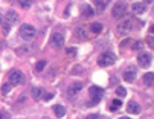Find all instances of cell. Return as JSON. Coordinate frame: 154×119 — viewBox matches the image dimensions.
I'll use <instances>...</instances> for the list:
<instances>
[{
    "mask_svg": "<svg viewBox=\"0 0 154 119\" xmlns=\"http://www.w3.org/2000/svg\"><path fill=\"white\" fill-rule=\"evenodd\" d=\"M133 26H134V20H133V18H125L124 21L119 23L116 29H118V34L127 35V34H130L131 29H133Z\"/></svg>",
    "mask_w": 154,
    "mask_h": 119,
    "instance_id": "5",
    "label": "cell"
},
{
    "mask_svg": "<svg viewBox=\"0 0 154 119\" xmlns=\"http://www.w3.org/2000/svg\"><path fill=\"white\" fill-rule=\"evenodd\" d=\"M2 21H3V15L0 14V25H2Z\"/></svg>",
    "mask_w": 154,
    "mask_h": 119,
    "instance_id": "36",
    "label": "cell"
},
{
    "mask_svg": "<svg viewBox=\"0 0 154 119\" xmlns=\"http://www.w3.org/2000/svg\"><path fill=\"white\" fill-rule=\"evenodd\" d=\"M11 89H12V86H11L9 83H5L3 87H2V93H3V95H8V93L11 92Z\"/></svg>",
    "mask_w": 154,
    "mask_h": 119,
    "instance_id": "26",
    "label": "cell"
},
{
    "mask_svg": "<svg viewBox=\"0 0 154 119\" xmlns=\"http://www.w3.org/2000/svg\"><path fill=\"white\" fill-rule=\"evenodd\" d=\"M9 29H11L9 25H5V26H3V31H5V32H9Z\"/></svg>",
    "mask_w": 154,
    "mask_h": 119,
    "instance_id": "35",
    "label": "cell"
},
{
    "mask_svg": "<svg viewBox=\"0 0 154 119\" xmlns=\"http://www.w3.org/2000/svg\"><path fill=\"white\" fill-rule=\"evenodd\" d=\"M146 43L149 44V47H154V43H152V37H151V34L148 35V38H146Z\"/></svg>",
    "mask_w": 154,
    "mask_h": 119,
    "instance_id": "31",
    "label": "cell"
},
{
    "mask_svg": "<svg viewBox=\"0 0 154 119\" xmlns=\"http://www.w3.org/2000/svg\"><path fill=\"white\" fill-rule=\"evenodd\" d=\"M43 119H51V117H48V116H45V117H43Z\"/></svg>",
    "mask_w": 154,
    "mask_h": 119,
    "instance_id": "38",
    "label": "cell"
},
{
    "mask_svg": "<svg viewBox=\"0 0 154 119\" xmlns=\"http://www.w3.org/2000/svg\"><path fill=\"white\" fill-rule=\"evenodd\" d=\"M66 54L70 55V57H76V49L75 47H67V49H66Z\"/></svg>",
    "mask_w": 154,
    "mask_h": 119,
    "instance_id": "27",
    "label": "cell"
},
{
    "mask_svg": "<svg viewBox=\"0 0 154 119\" xmlns=\"http://www.w3.org/2000/svg\"><path fill=\"white\" fill-rule=\"evenodd\" d=\"M82 72H84V69H82V66H73V69H72V75H82Z\"/></svg>",
    "mask_w": 154,
    "mask_h": 119,
    "instance_id": "24",
    "label": "cell"
},
{
    "mask_svg": "<svg viewBox=\"0 0 154 119\" xmlns=\"http://www.w3.org/2000/svg\"><path fill=\"white\" fill-rule=\"evenodd\" d=\"M142 47H143V41H140V40H139V41H136V43H134V46H133V51H140Z\"/></svg>",
    "mask_w": 154,
    "mask_h": 119,
    "instance_id": "28",
    "label": "cell"
},
{
    "mask_svg": "<svg viewBox=\"0 0 154 119\" xmlns=\"http://www.w3.org/2000/svg\"><path fill=\"white\" fill-rule=\"evenodd\" d=\"M130 43H131V40H130V38H125V40H122V41H121V44H119V46H121V47H127Z\"/></svg>",
    "mask_w": 154,
    "mask_h": 119,
    "instance_id": "30",
    "label": "cell"
},
{
    "mask_svg": "<svg viewBox=\"0 0 154 119\" xmlns=\"http://www.w3.org/2000/svg\"><path fill=\"white\" fill-rule=\"evenodd\" d=\"M143 83H145L146 87H151V86L154 84V74H152V72H146V74L143 75Z\"/></svg>",
    "mask_w": 154,
    "mask_h": 119,
    "instance_id": "17",
    "label": "cell"
},
{
    "mask_svg": "<svg viewBox=\"0 0 154 119\" xmlns=\"http://www.w3.org/2000/svg\"><path fill=\"white\" fill-rule=\"evenodd\" d=\"M121 107H122V101H121V99H118V98H116V99H113V101H112V104H110V110H112V111H116V110H119Z\"/></svg>",
    "mask_w": 154,
    "mask_h": 119,
    "instance_id": "20",
    "label": "cell"
},
{
    "mask_svg": "<svg viewBox=\"0 0 154 119\" xmlns=\"http://www.w3.org/2000/svg\"><path fill=\"white\" fill-rule=\"evenodd\" d=\"M46 60H41V61H38L37 64H35V70H37V72H43V69H45L46 67Z\"/></svg>",
    "mask_w": 154,
    "mask_h": 119,
    "instance_id": "23",
    "label": "cell"
},
{
    "mask_svg": "<svg viewBox=\"0 0 154 119\" xmlns=\"http://www.w3.org/2000/svg\"><path fill=\"white\" fill-rule=\"evenodd\" d=\"M18 5H20L21 8H25V9H28V8H31V6H32V3H31V2H18Z\"/></svg>",
    "mask_w": 154,
    "mask_h": 119,
    "instance_id": "29",
    "label": "cell"
},
{
    "mask_svg": "<svg viewBox=\"0 0 154 119\" xmlns=\"http://www.w3.org/2000/svg\"><path fill=\"white\" fill-rule=\"evenodd\" d=\"M75 37H76L78 40H87V37H89V34H87V29H85L84 26L76 28V31H75Z\"/></svg>",
    "mask_w": 154,
    "mask_h": 119,
    "instance_id": "16",
    "label": "cell"
},
{
    "mask_svg": "<svg viewBox=\"0 0 154 119\" xmlns=\"http://www.w3.org/2000/svg\"><path fill=\"white\" fill-rule=\"evenodd\" d=\"M119 119H130V117H127V116H122V117H119Z\"/></svg>",
    "mask_w": 154,
    "mask_h": 119,
    "instance_id": "37",
    "label": "cell"
},
{
    "mask_svg": "<svg viewBox=\"0 0 154 119\" xmlns=\"http://www.w3.org/2000/svg\"><path fill=\"white\" fill-rule=\"evenodd\" d=\"M124 80L127 83H133L136 80V69L134 67H130L127 72H124Z\"/></svg>",
    "mask_w": 154,
    "mask_h": 119,
    "instance_id": "14",
    "label": "cell"
},
{
    "mask_svg": "<svg viewBox=\"0 0 154 119\" xmlns=\"http://www.w3.org/2000/svg\"><path fill=\"white\" fill-rule=\"evenodd\" d=\"M127 111L130 114H139L140 113V105L136 102V101H130L127 104Z\"/></svg>",
    "mask_w": 154,
    "mask_h": 119,
    "instance_id": "12",
    "label": "cell"
},
{
    "mask_svg": "<svg viewBox=\"0 0 154 119\" xmlns=\"http://www.w3.org/2000/svg\"><path fill=\"white\" fill-rule=\"evenodd\" d=\"M116 95L119 98H124V96H127V90H125V87H122V86H118L116 87Z\"/></svg>",
    "mask_w": 154,
    "mask_h": 119,
    "instance_id": "22",
    "label": "cell"
},
{
    "mask_svg": "<svg viewBox=\"0 0 154 119\" xmlns=\"http://www.w3.org/2000/svg\"><path fill=\"white\" fill-rule=\"evenodd\" d=\"M5 18H6V21H8V25L11 26V25H15V23L20 20V17H18V14L14 11V9H9L8 12H6V15H5Z\"/></svg>",
    "mask_w": 154,
    "mask_h": 119,
    "instance_id": "11",
    "label": "cell"
},
{
    "mask_svg": "<svg viewBox=\"0 0 154 119\" xmlns=\"http://www.w3.org/2000/svg\"><path fill=\"white\" fill-rule=\"evenodd\" d=\"M31 95H32V98H34L35 101H40V99L43 98V95H45V90H43L41 87H32Z\"/></svg>",
    "mask_w": 154,
    "mask_h": 119,
    "instance_id": "15",
    "label": "cell"
},
{
    "mask_svg": "<svg viewBox=\"0 0 154 119\" xmlns=\"http://www.w3.org/2000/svg\"><path fill=\"white\" fill-rule=\"evenodd\" d=\"M81 11H82V14H84L85 17H92V15L95 14V11H93V9H92V6H89V5H84Z\"/></svg>",
    "mask_w": 154,
    "mask_h": 119,
    "instance_id": "21",
    "label": "cell"
},
{
    "mask_svg": "<svg viewBox=\"0 0 154 119\" xmlns=\"http://www.w3.org/2000/svg\"><path fill=\"white\" fill-rule=\"evenodd\" d=\"M52 98H54V93H48L46 96H45V101H51Z\"/></svg>",
    "mask_w": 154,
    "mask_h": 119,
    "instance_id": "33",
    "label": "cell"
},
{
    "mask_svg": "<svg viewBox=\"0 0 154 119\" xmlns=\"http://www.w3.org/2000/svg\"><path fill=\"white\" fill-rule=\"evenodd\" d=\"M102 29H104V26H102V23H99V21H93L92 26H90V31L93 34H101Z\"/></svg>",
    "mask_w": 154,
    "mask_h": 119,
    "instance_id": "19",
    "label": "cell"
},
{
    "mask_svg": "<svg viewBox=\"0 0 154 119\" xmlns=\"http://www.w3.org/2000/svg\"><path fill=\"white\" fill-rule=\"evenodd\" d=\"M85 119H99V114H96V113H93V114H89Z\"/></svg>",
    "mask_w": 154,
    "mask_h": 119,
    "instance_id": "32",
    "label": "cell"
},
{
    "mask_svg": "<svg viewBox=\"0 0 154 119\" xmlns=\"http://www.w3.org/2000/svg\"><path fill=\"white\" fill-rule=\"evenodd\" d=\"M89 93H90V98H92V102L93 104H98L105 95V90L102 87H98V86H90L89 89Z\"/></svg>",
    "mask_w": 154,
    "mask_h": 119,
    "instance_id": "4",
    "label": "cell"
},
{
    "mask_svg": "<svg viewBox=\"0 0 154 119\" xmlns=\"http://www.w3.org/2000/svg\"><path fill=\"white\" fill-rule=\"evenodd\" d=\"M54 113L57 114V117H63L66 114V107L61 104H57V105H54Z\"/></svg>",
    "mask_w": 154,
    "mask_h": 119,
    "instance_id": "18",
    "label": "cell"
},
{
    "mask_svg": "<svg viewBox=\"0 0 154 119\" xmlns=\"http://www.w3.org/2000/svg\"><path fill=\"white\" fill-rule=\"evenodd\" d=\"M34 52V46L32 44H25V46H20L15 49V54L20 55V57H25V55H29Z\"/></svg>",
    "mask_w": 154,
    "mask_h": 119,
    "instance_id": "10",
    "label": "cell"
},
{
    "mask_svg": "<svg viewBox=\"0 0 154 119\" xmlns=\"http://www.w3.org/2000/svg\"><path fill=\"white\" fill-rule=\"evenodd\" d=\"M151 61H152V55H151L149 52H140V54L137 55V63H139V66L143 67V69H148V67L151 66Z\"/></svg>",
    "mask_w": 154,
    "mask_h": 119,
    "instance_id": "8",
    "label": "cell"
},
{
    "mask_svg": "<svg viewBox=\"0 0 154 119\" xmlns=\"http://www.w3.org/2000/svg\"><path fill=\"white\" fill-rule=\"evenodd\" d=\"M95 8L96 9H105L107 8V2H99V0H96V2H95Z\"/></svg>",
    "mask_w": 154,
    "mask_h": 119,
    "instance_id": "25",
    "label": "cell"
},
{
    "mask_svg": "<svg viewBox=\"0 0 154 119\" xmlns=\"http://www.w3.org/2000/svg\"><path fill=\"white\" fill-rule=\"evenodd\" d=\"M0 119H8L6 113H3V111H0Z\"/></svg>",
    "mask_w": 154,
    "mask_h": 119,
    "instance_id": "34",
    "label": "cell"
},
{
    "mask_svg": "<svg viewBox=\"0 0 154 119\" xmlns=\"http://www.w3.org/2000/svg\"><path fill=\"white\" fill-rule=\"evenodd\" d=\"M26 78H25V74L18 69H12L9 72V84H15V86H20V84H25Z\"/></svg>",
    "mask_w": 154,
    "mask_h": 119,
    "instance_id": "3",
    "label": "cell"
},
{
    "mask_svg": "<svg viewBox=\"0 0 154 119\" xmlns=\"http://www.w3.org/2000/svg\"><path fill=\"white\" fill-rule=\"evenodd\" d=\"M81 89H82V83H81V81H75V83H72V84L69 86L67 95H69V96H75V95H78V93L81 92Z\"/></svg>",
    "mask_w": 154,
    "mask_h": 119,
    "instance_id": "9",
    "label": "cell"
},
{
    "mask_svg": "<svg viewBox=\"0 0 154 119\" xmlns=\"http://www.w3.org/2000/svg\"><path fill=\"white\" fill-rule=\"evenodd\" d=\"M125 14H127V3H124V2L115 3V6H113V9H112V15H113L115 18H122Z\"/></svg>",
    "mask_w": 154,
    "mask_h": 119,
    "instance_id": "7",
    "label": "cell"
},
{
    "mask_svg": "<svg viewBox=\"0 0 154 119\" xmlns=\"http://www.w3.org/2000/svg\"><path fill=\"white\" fill-rule=\"evenodd\" d=\"M131 9H133V12H136V14H143L146 11V3L145 2H134L133 5H131Z\"/></svg>",
    "mask_w": 154,
    "mask_h": 119,
    "instance_id": "13",
    "label": "cell"
},
{
    "mask_svg": "<svg viewBox=\"0 0 154 119\" xmlns=\"http://www.w3.org/2000/svg\"><path fill=\"white\" fill-rule=\"evenodd\" d=\"M116 63V55L113 52H104L98 57V66L101 67H108Z\"/></svg>",
    "mask_w": 154,
    "mask_h": 119,
    "instance_id": "2",
    "label": "cell"
},
{
    "mask_svg": "<svg viewBox=\"0 0 154 119\" xmlns=\"http://www.w3.org/2000/svg\"><path fill=\"white\" fill-rule=\"evenodd\" d=\"M49 44L54 47V49H61V47L64 46V35L60 34V32H54L51 35V40H49Z\"/></svg>",
    "mask_w": 154,
    "mask_h": 119,
    "instance_id": "6",
    "label": "cell"
},
{
    "mask_svg": "<svg viewBox=\"0 0 154 119\" xmlns=\"http://www.w3.org/2000/svg\"><path fill=\"white\" fill-rule=\"evenodd\" d=\"M18 34H20V37L23 38L25 41H32L35 38V35H37V29L32 25L23 23V25L20 26V29H18Z\"/></svg>",
    "mask_w": 154,
    "mask_h": 119,
    "instance_id": "1",
    "label": "cell"
}]
</instances>
